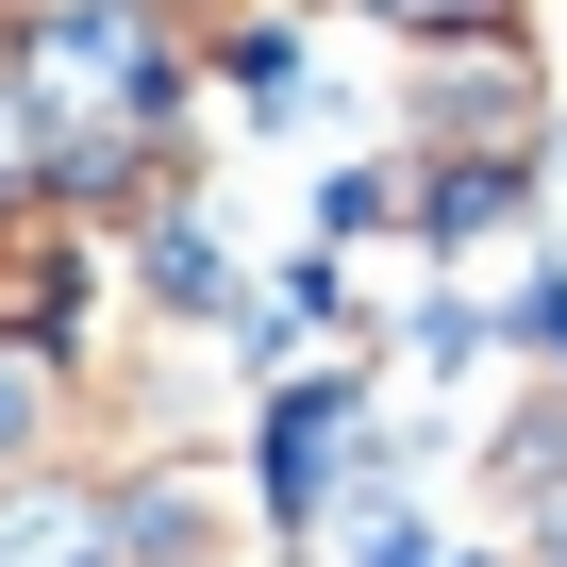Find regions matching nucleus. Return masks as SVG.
Returning <instances> with one entry per match:
<instances>
[{"instance_id": "f257e3e1", "label": "nucleus", "mask_w": 567, "mask_h": 567, "mask_svg": "<svg viewBox=\"0 0 567 567\" xmlns=\"http://www.w3.org/2000/svg\"><path fill=\"white\" fill-rule=\"evenodd\" d=\"M0 68L34 101V184L117 217L134 184L200 167V51H184V0H0Z\"/></svg>"}, {"instance_id": "f03ea898", "label": "nucleus", "mask_w": 567, "mask_h": 567, "mask_svg": "<svg viewBox=\"0 0 567 567\" xmlns=\"http://www.w3.org/2000/svg\"><path fill=\"white\" fill-rule=\"evenodd\" d=\"M401 467V401H384V351H284L250 384V534L284 567H318L334 517Z\"/></svg>"}, {"instance_id": "7ed1b4c3", "label": "nucleus", "mask_w": 567, "mask_h": 567, "mask_svg": "<svg viewBox=\"0 0 567 567\" xmlns=\"http://www.w3.org/2000/svg\"><path fill=\"white\" fill-rule=\"evenodd\" d=\"M384 134H401L417 167H501V184H550V151H567L550 34H534V18L417 34V51H401V101H384Z\"/></svg>"}, {"instance_id": "20e7f679", "label": "nucleus", "mask_w": 567, "mask_h": 567, "mask_svg": "<svg viewBox=\"0 0 567 567\" xmlns=\"http://www.w3.org/2000/svg\"><path fill=\"white\" fill-rule=\"evenodd\" d=\"M117 484V550L134 567H250V501L200 467V434L184 451H134V467H101Z\"/></svg>"}, {"instance_id": "39448f33", "label": "nucleus", "mask_w": 567, "mask_h": 567, "mask_svg": "<svg viewBox=\"0 0 567 567\" xmlns=\"http://www.w3.org/2000/svg\"><path fill=\"white\" fill-rule=\"evenodd\" d=\"M84 467V334H0V484Z\"/></svg>"}, {"instance_id": "423d86ee", "label": "nucleus", "mask_w": 567, "mask_h": 567, "mask_svg": "<svg viewBox=\"0 0 567 567\" xmlns=\"http://www.w3.org/2000/svg\"><path fill=\"white\" fill-rule=\"evenodd\" d=\"M334 18H368L384 51H417V34H484V18H534V0H334Z\"/></svg>"}, {"instance_id": "0eeeda50", "label": "nucleus", "mask_w": 567, "mask_h": 567, "mask_svg": "<svg viewBox=\"0 0 567 567\" xmlns=\"http://www.w3.org/2000/svg\"><path fill=\"white\" fill-rule=\"evenodd\" d=\"M517 567H567V517H550V534H517Z\"/></svg>"}]
</instances>
